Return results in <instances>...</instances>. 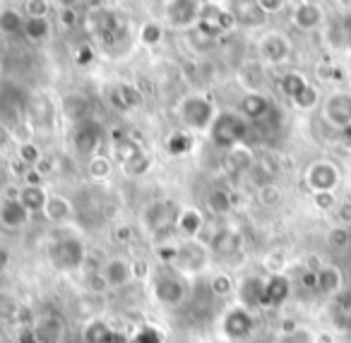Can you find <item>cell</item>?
<instances>
[{"instance_id":"1","label":"cell","mask_w":351,"mask_h":343,"mask_svg":"<svg viewBox=\"0 0 351 343\" xmlns=\"http://www.w3.org/2000/svg\"><path fill=\"white\" fill-rule=\"evenodd\" d=\"M149 283H152V295L164 307H178L188 298V290H191L188 288L186 274H181L173 264H161L152 274Z\"/></svg>"},{"instance_id":"2","label":"cell","mask_w":351,"mask_h":343,"mask_svg":"<svg viewBox=\"0 0 351 343\" xmlns=\"http://www.w3.org/2000/svg\"><path fill=\"white\" fill-rule=\"evenodd\" d=\"M245 137H248V120H245L241 113L224 111L217 113L215 123L210 127V140L219 149H234V147L243 144Z\"/></svg>"},{"instance_id":"3","label":"cell","mask_w":351,"mask_h":343,"mask_svg":"<svg viewBox=\"0 0 351 343\" xmlns=\"http://www.w3.org/2000/svg\"><path fill=\"white\" fill-rule=\"evenodd\" d=\"M87 250L80 238H60V240L51 242L49 247V262L58 271H75L82 266Z\"/></svg>"},{"instance_id":"4","label":"cell","mask_w":351,"mask_h":343,"mask_svg":"<svg viewBox=\"0 0 351 343\" xmlns=\"http://www.w3.org/2000/svg\"><path fill=\"white\" fill-rule=\"evenodd\" d=\"M217 111L210 99L205 97H188L181 103V120L188 132H205L212 127Z\"/></svg>"},{"instance_id":"5","label":"cell","mask_w":351,"mask_h":343,"mask_svg":"<svg viewBox=\"0 0 351 343\" xmlns=\"http://www.w3.org/2000/svg\"><path fill=\"white\" fill-rule=\"evenodd\" d=\"M70 144H73L75 154L84 156V159H94L101 147V127L94 120H84L80 125L73 127V135H70Z\"/></svg>"},{"instance_id":"6","label":"cell","mask_w":351,"mask_h":343,"mask_svg":"<svg viewBox=\"0 0 351 343\" xmlns=\"http://www.w3.org/2000/svg\"><path fill=\"white\" fill-rule=\"evenodd\" d=\"M178 214L176 212L173 202H152L145 212L147 228L154 233V238H166L173 228V223L178 221Z\"/></svg>"},{"instance_id":"7","label":"cell","mask_w":351,"mask_h":343,"mask_svg":"<svg viewBox=\"0 0 351 343\" xmlns=\"http://www.w3.org/2000/svg\"><path fill=\"white\" fill-rule=\"evenodd\" d=\"M207 245L205 242H200L195 238V240H186L178 245V255H176V262L173 266L181 274H195V271L205 269L207 266Z\"/></svg>"},{"instance_id":"8","label":"cell","mask_w":351,"mask_h":343,"mask_svg":"<svg viewBox=\"0 0 351 343\" xmlns=\"http://www.w3.org/2000/svg\"><path fill=\"white\" fill-rule=\"evenodd\" d=\"M253 329H255L253 312L241 307V305L231 307L229 312L224 314V319H221V333H224L229 341H243V338H248L250 333H253Z\"/></svg>"},{"instance_id":"9","label":"cell","mask_w":351,"mask_h":343,"mask_svg":"<svg viewBox=\"0 0 351 343\" xmlns=\"http://www.w3.org/2000/svg\"><path fill=\"white\" fill-rule=\"evenodd\" d=\"M306 183L315 194H335L337 185H339V170L330 161H315L308 168Z\"/></svg>"},{"instance_id":"10","label":"cell","mask_w":351,"mask_h":343,"mask_svg":"<svg viewBox=\"0 0 351 343\" xmlns=\"http://www.w3.org/2000/svg\"><path fill=\"white\" fill-rule=\"evenodd\" d=\"M322 116L335 127H341V130L351 127V94L346 92L330 94L325 106H322Z\"/></svg>"},{"instance_id":"11","label":"cell","mask_w":351,"mask_h":343,"mask_svg":"<svg viewBox=\"0 0 351 343\" xmlns=\"http://www.w3.org/2000/svg\"><path fill=\"white\" fill-rule=\"evenodd\" d=\"M200 12H202V3H195V0H173V3L166 5V17L178 29L195 27L200 22Z\"/></svg>"},{"instance_id":"12","label":"cell","mask_w":351,"mask_h":343,"mask_svg":"<svg viewBox=\"0 0 351 343\" xmlns=\"http://www.w3.org/2000/svg\"><path fill=\"white\" fill-rule=\"evenodd\" d=\"M108 101L116 111L121 113H128V111H135V108L142 106L145 97L140 94V89L132 87V84H116V87L108 89Z\"/></svg>"},{"instance_id":"13","label":"cell","mask_w":351,"mask_h":343,"mask_svg":"<svg viewBox=\"0 0 351 343\" xmlns=\"http://www.w3.org/2000/svg\"><path fill=\"white\" fill-rule=\"evenodd\" d=\"M60 111H63V116L68 118L70 123H75V125H80V123L84 120H92V103H89V99L84 97L82 92H70L63 97V101H60Z\"/></svg>"},{"instance_id":"14","label":"cell","mask_w":351,"mask_h":343,"mask_svg":"<svg viewBox=\"0 0 351 343\" xmlns=\"http://www.w3.org/2000/svg\"><path fill=\"white\" fill-rule=\"evenodd\" d=\"M32 214L27 212V207L17 197H8L5 202L0 204V226L17 231V228H25L29 223Z\"/></svg>"},{"instance_id":"15","label":"cell","mask_w":351,"mask_h":343,"mask_svg":"<svg viewBox=\"0 0 351 343\" xmlns=\"http://www.w3.org/2000/svg\"><path fill=\"white\" fill-rule=\"evenodd\" d=\"M260 55H263L267 63L272 65H279L284 63V60L289 58V51H291V46H289V39L284 34H265L263 39H260Z\"/></svg>"},{"instance_id":"16","label":"cell","mask_w":351,"mask_h":343,"mask_svg":"<svg viewBox=\"0 0 351 343\" xmlns=\"http://www.w3.org/2000/svg\"><path fill=\"white\" fill-rule=\"evenodd\" d=\"M27 108V116H29L32 125L34 127H51L53 125V118H56V108L53 103L49 101V99L44 97V94H36V97H32L29 101L25 103Z\"/></svg>"},{"instance_id":"17","label":"cell","mask_w":351,"mask_h":343,"mask_svg":"<svg viewBox=\"0 0 351 343\" xmlns=\"http://www.w3.org/2000/svg\"><path fill=\"white\" fill-rule=\"evenodd\" d=\"M272 111V101L260 92H248L239 103V113L245 120H263Z\"/></svg>"},{"instance_id":"18","label":"cell","mask_w":351,"mask_h":343,"mask_svg":"<svg viewBox=\"0 0 351 343\" xmlns=\"http://www.w3.org/2000/svg\"><path fill=\"white\" fill-rule=\"evenodd\" d=\"M36 331V338H39V343H60L65 336V322L60 314H46V317H41L39 322H36L34 327Z\"/></svg>"},{"instance_id":"19","label":"cell","mask_w":351,"mask_h":343,"mask_svg":"<svg viewBox=\"0 0 351 343\" xmlns=\"http://www.w3.org/2000/svg\"><path fill=\"white\" fill-rule=\"evenodd\" d=\"M291 293V283H289L287 276L274 274L265 281V293H263V307H277Z\"/></svg>"},{"instance_id":"20","label":"cell","mask_w":351,"mask_h":343,"mask_svg":"<svg viewBox=\"0 0 351 343\" xmlns=\"http://www.w3.org/2000/svg\"><path fill=\"white\" fill-rule=\"evenodd\" d=\"M291 22H293V27L301 31L315 29L322 22V8L317 5V3H298L291 12Z\"/></svg>"},{"instance_id":"21","label":"cell","mask_w":351,"mask_h":343,"mask_svg":"<svg viewBox=\"0 0 351 343\" xmlns=\"http://www.w3.org/2000/svg\"><path fill=\"white\" fill-rule=\"evenodd\" d=\"M263 293H265V281L258 279V276H248L239 283V300L241 307L253 309L263 305Z\"/></svg>"},{"instance_id":"22","label":"cell","mask_w":351,"mask_h":343,"mask_svg":"<svg viewBox=\"0 0 351 343\" xmlns=\"http://www.w3.org/2000/svg\"><path fill=\"white\" fill-rule=\"evenodd\" d=\"M101 274L106 279L108 288H121V285H125L135 276V266L125 259H108Z\"/></svg>"},{"instance_id":"23","label":"cell","mask_w":351,"mask_h":343,"mask_svg":"<svg viewBox=\"0 0 351 343\" xmlns=\"http://www.w3.org/2000/svg\"><path fill=\"white\" fill-rule=\"evenodd\" d=\"M75 207L70 199L60 197V194H49V202L44 207V216L49 218L51 223H63L68 218H73Z\"/></svg>"},{"instance_id":"24","label":"cell","mask_w":351,"mask_h":343,"mask_svg":"<svg viewBox=\"0 0 351 343\" xmlns=\"http://www.w3.org/2000/svg\"><path fill=\"white\" fill-rule=\"evenodd\" d=\"M255 166V154L250 147L239 144L234 149L226 151V168L234 170V173H245Z\"/></svg>"},{"instance_id":"25","label":"cell","mask_w":351,"mask_h":343,"mask_svg":"<svg viewBox=\"0 0 351 343\" xmlns=\"http://www.w3.org/2000/svg\"><path fill=\"white\" fill-rule=\"evenodd\" d=\"M176 226H178V231H181L188 240H195V238L200 236L202 226H205V218H202V214L197 212V209H183V212L178 214Z\"/></svg>"},{"instance_id":"26","label":"cell","mask_w":351,"mask_h":343,"mask_svg":"<svg viewBox=\"0 0 351 343\" xmlns=\"http://www.w3.org/2000/svg\"><path fill=\"white\" fill-rule=\"evenodd\" d=\"M341 281H344L341 269L335 264H322V269L317 271V290L325 295H335L341 288Z\"/></svg>"},{"instance_id":"27","label":"cell","mask_w":351,"mask_h":343,"mask_svg":"<svg viewBox=\"0 0 351 343\" xmlns=\"http://www.w3.org/2000/svg\"><path fill=\"white\" fill-rule=\"evenodd\" d=\"M17 199L25 204L27 212L36 214V212H44L46 202H49V194H46V190L41 185H25L20 190V194H17Z\"/></svg>"},{"instance_id":"28","label":"cell","mask_w":351,"mask_h":343,"mask_svg":"<svg viewBox=\"0 0 351 343\" xmlns=\"http://www.w3.org/2000/svg\"><path fill=\"white\" fill-rule=\"evenodd\" d=\"M234 207V197L226 188H212L207 192V209H210L215 216H226Z\"/></svg>"},{"instance_id":"29","label":"cell","mask_w":351,"mask_h":343,"mask_svg":"<svg viewBox=\"0 0 351 343\" xmlns=\"http://www.w3.org/2000/svg\"><path fill=\"white\" fill-rule=\"evenodd\" d=\"M118 338V333L108 327L101 319H94L84 327V341L87 343H113Z\"/></svg>"},{"instance_id":"30","label":"cell","mask_w":351,"mask_h":343,"mask_svg":"<svg viewBox=\"0 0 351 343\" xmlns=\"http://www.w3.org/2000/svg\"><path fill=\"white\" fill-rule=\"evenodd\" d=\"M51 22H49V17H27L25 20V31L22 34L27 36L29 41H44V39H49L51 36Z\"/></svg>"},{"instance_id":"31","label":"cell","mask_w":351,"mask_h":343,"mask_svg":"<svg viewBox=\"0 0 351 343\" xmlns=\"http://www.w3.org/2000/svg\"><path fill=\"white\" fill-rule=\"evenodd\" d=\"M193 147H195V140H193V132H173V135L166 140V151H169L171 156H186L193 151Z\"/></svg>"},{"instance_id":"32","label":"cell","mask_w":351,"mask_h":343,"mask_svg":"<svg viewBox=\"0 0 351 343\" xmlns=\"http://www.w3.org/2000/svg\"><path fill=\"white\" fill-rule=\"evenodd\" d=\"M239 10L243 12H236V20L239 25H248V27H260L267 17V12L263 10L260 3H245V5H239Z\"/></svg>"},{"instance_id":"33","label":"cell","mask_w":351,"mask_h":343,"mask_svg":"<svg viewBox=\"0 0 351 343\" xmlns=\"http://www.w3.org/2000/svg\"><path fill=\"white\" fill-rule=\"evenodd\" d=\"M20 312H22L20 300H17L12 293L0 290V324H8V322L20 319Z\"/></svg>"},{"instance_id":"34","label":"cell","mask_w":351,"mask_h":343,"mask_svg":"<svg viewBox=\"0 0 351 343\" xmlns=\"http://www.w3.org/2000/svg\"><path fill=\"white\" fill-rule=\"evenodd\" d=\"M152 168V159L145 154V151H137V154H132L128 161H123V170H125L130 178H140V175L149 173Z\"/></svg>"},{"instance_id":"35","label":"cell","mask_w":351,"mask_h":343,"mask_svg":"<svg viewBox=\"0 0 351 343\" xmlns=\"http://www.w3.org/2000/svg\"><path fill=\"white\" fill-rule=\"evenodd\" d=\"M0 31L8 36H15L25 31V20L15 10H0Z\"/></svg>"},{"instance_id":"36","label":"cell","mask_w":351,"mask_h":343,"mask_svg":"<svg viewBox=\"0 0 351 343\" xmlns=\"http://www.w3.org/2000/svg\"><path fill=\"white\" fill-rule=\"evenodd\" d=\"M279 87H282V92L287 94L289 99H293V97H298V94H301L303 89L308 87V82H306V77H303V75L287 73L282 77V84H279Z\"/></svg>"},{"instance_id":"37","label":"cell","mask_w":351,"mask_h":343,"mask_svg":"<svg viewBox=\"0 0 351 343\" xmlns=\"http://www.w3.org/2000/svg\"><path fill=\"white\" fill-rule=\"evenodd\" d=\"M89 178L92 180H106L108 175L113 173V164L111 159H106V156H94V159H89Z\"/></svg>"},{"instance_id":"38","label":"cell","mask_w":351,"mask_h":343,"mask_svg":"<svg viewBox=\"0 0 351 343\" xmlns=\"http://www.w3.org/2000/svg\"><path fill=\"white\" fill-rule=\"evenodd\" d=\"M239 245H241V236L234 231H229V228H224V231L212 240V247H215L217 252H234Z\"/></svg>"},{"instance_id":"39","label":"cell","mask_w":351,"mask_h":343,"mask_svg":"<svg viewBox=\"0 0 351 343\" xmlns=\"http://www.w3.org/2000/svg\"><path fill=\"white\" fill-rule=\"evenodd\" d=\"M17 156H20L22 166L36 168V166H39V159H41V151H39V147L32 144V142H22V144L17 147Z\"/></svg>"},{"instance_id":"40","label":"cell","mask_w":351,"mask_h":343,"mask_svg":"<svg viewBox=\"0 0 351 343\" xmlns=\"http://www.w3.org/2000/svg\"><path fill=\"white\" fill-rule=\"evenodd\" d=\"M164 39V27L159 22H145L140 29V41L145 46H156L159 41Z\"/></svg>"},{"instance_id":"41","label":"cell","mask_w":351,"mask_h":343,"mask_svg":"<svg viewBox=\"0 0 351 343\" xmlns=\"http://www.w3.org/2000/svg\"><path fill=\"white\" fill-rule=\"evenodd\" d=\"M207 290H210L215 298H226V295L234 290V281L229 279L226 274H217L215 279L210 281V285H207Z\"/></svg>"},{"instance_id":"42","label":"cell","mask_w":351,"mask_h":343,"mask_svg":"<svg viewBox=\"0 0 351 343\" xmlns=\"http://www.w3.org/2000/svg\"><path fill=\"white\" fill-rule=\"evenodd\" d=\"M258 199L265 207H277V204L282 202V190L272 183H265V185H260V190H258Z\"/></svg>"},{"instance_id":"43","label":"cell","mask_w":351,"mask_h":343,"mask_svg":"<svg viewBox=\"0 0 351 343\" xmlns=\"http://www.w3.org/2000/svg\"><path fill=\"white\" fill-rule=\"evenodd\" d=\"M241 79H243V84L250 92H258V89L263 87V70H260L258 65H245V68L241 70Z\"/></svg>"},{"instance_id":"44","label":"cell","mask_w":351,"mask_h":343,"mask_svg":"<svg viewBox=\"0 0 351 343\" xmlns=\"http://www.w3.org/2000/svg\"><path fill=\"white\" fill-rule=\"evenodd\" d=\"M317 89L313 87V84H308L306 89H303L298 97H293L291 101H293V106L296 108H301V111H311V108H315V103H317Z\"/></svg>"},{"instance_id":"45","label":"cell","mask_w":351,"mask_h":343,"mask_svg":"<svg viewBox=\"0 0 351 343\" xmlns=\"http://www.w3.org/2000/svg\"><path fill=\"white\" fill-rule=\"evenodd\" d=\"M128 343H164V336H161V331L154 327H140L132 333Z\"/></svg>"},{"instance_id":"46","label":"cell","mask_w":351,"mask_h":343,"mask_svg":"<svg viewBox=\"0 0 351 343\" xmlns=\"http://www.w3.org/2000/svg\"><path fill=\"white\" fill-rule=\"evenodd\" d=\"M330 245L332 247H346V245H351V228H346V226H339V228H335V231L330 233Z\"/></svg>"},{"instance_id":"47","label":"cell","mask_w":351,"mask_h":343,"mask_svg":"<svg viewBox=\"0 0 351 343\" xmlns=\"http://www.w3.org/2000/svg\"><path fill=\"white\" fill-rule=\"evenodd\" d=\"M277 343H315V338L308 331H303V329H293V331L282 333Z\"/></svg>"},{"instance_id":"48","label":"cell","mask_w":351,"mask_h":343,"mask_svg":"<svg viewBox=\"0 0 351 343\" xmlns=\"http://www.w3.org/2000/svg\"><path fill=\"white\" fill-rule=\"evenodd\" d=\"M27 17H46L51 12V3L49 0H29L25 5Z\"/></svg>"},{"instance_id":"49","label":"cell","mask_w":351,"mask_h":343,"mask_svg":"<svg viewBox=\"0 0 351 343\" xmlns=\"http://www.w3.org/2000/svg\"><path fill=\"white\" fill-rule=\"evenodd\" d=\"M87 288L89 290H94V293H106L108 290V283H106V279H104V274H89L87 276Z\"/></svg>"},{"instance_id":"50","label":"cell","mask_w":351,"mask_h":343,"mask_svg":"<svg viewBox=\"0 0 351 343\" xmlns=\"http://www.w3.org/2000/svg\"><path fill=\"white\" fill-rule=\"evenodd\" d=\"M75 63H77L80 68H84V65L94 63V51L89 49V46H80V49L75 51Z\"/></svg>"},{"instance_id":"51","label":"cell","mask_w":351,"mask_h":343,"mask_svg":"<svg viewBox=\"0 0 351 343\" xmlns=\"http://www.w3.org/2000/svg\"><path fill=\"white\" fill-rule=\"evenodd\" d=\"M337 25H339L341 36H344L346 46H351V12H344V15H339V20H337Z\"/></svg>"},{"instance_id":"52","label":"cell","mask_w":351,"mask_h":343,"mask_svg":"<svg viewBox=\"0 0 351 343\" xmlns=\"http://www.w3.org/2000/svg\"><path fill=\"white\" fill-rule=\"evenodd\" d=\"M301 285H303V288H306V290H317V274H315V271H303V274H301Z\"/></svg>"},{"instance_id":"53","label":"cell","mask_w":351,"mask_h":343,"mask_svg":"<svg viewBox=\"0 0 351 343\" xmlns=\"http://www.w3.org/2000/svg\"><path fill=\"white\" fill-rule=\"evenodd\" d=\"M17 343H39V338H36V331L32 327L22 329L20 333H17Z\"/></svg>"},{"instance_id":"54","label":"cell","mask_w":351,"mask_h":343,"mask_svg":"<svg viewBox=\"0 0 351 343\" xmlns=\"http://www.w3.org/2000/svg\"><path fill=\"white\" fill-rule=\"evenodd\" d=\"M315 204H317L320 209L335 207V194H315Z\"/></svg>"},{"instance_id":"55","label":"cell","mask_w":351,"mask_h":343,"mask_svg":"<svg viewBox=\"0 0 351 343\" xmlns=\"http://www.w3.org/2000/svg\"><path fill=\"white\" fill-rule=\"evenodd\" d=\"M25 180H27V185H41V170L39 168H27Z\"/></svg>"},{"instance_id":"56","label":"cell","mask_w":351,"mask_h":343,"mask_svg":"<svg viewBox=\"0 0 351 343\" xmlns=\"http://www.w3.org/2000/svg\"><path fill=\"white\" fill-rule=\"evenodd\" d=\"M10 140H12L10 130H8V127L3 125V123H0V149H3V147H8V144H10Z\"/></svg>"},{"instance_id":"57","label":"cell","mask_w":351,"mask_h":343,"mask_svg":"<svg viewBox=\"0 0 351 343\" xmlns=\"http://www.w3.org/2000/svg\"><path fill=\"white\" fill-rule=\"evenodd\" d=\"M130 236H132V231H130V228H128V226H123V228H118V231H116V238H118V240H121V242H125Z\"/></svg>"},{"instance_id":"58","label":"cell","mask_w":351,"mask_h":343,"mask_svg":"<svg viewBox=\"0 0 351 343\" xmlns=\"http://www.w3.org/2000/svg\"><path fill=\"white\" fill-rule=\"evenodd\" d=\"M260 5H263V10L265 12H267V15H269V10H282V3H260Z\"/></svg>"}]
</instances>
